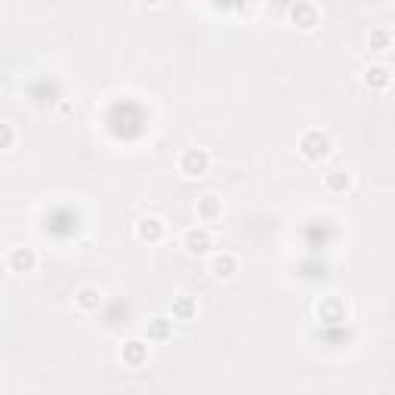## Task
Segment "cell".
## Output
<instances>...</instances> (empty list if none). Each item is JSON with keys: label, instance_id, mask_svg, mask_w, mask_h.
<instances>
[{"label": "cell", "instance_id": "obj_1", "mask_svg": "<svg viewBox=\"0 0 395 395\" xmlns=\"http://www.w3.org/2000/svg\"><path fill=\"white\" fill-rule=\"evenodd\" d=\"M327 152H331V139H327V133H322V130H306L303 136H299V155L306 158V161H322V158H327Z\"/></svg>", "mask_w": 395, "mask_h": 395}, {"label": "cell", "instance_id": "obj_2", "mask_svg": "<svg viewBox=\"0 0 395 395\" xmlns=\"http://www.w3.org/2000/svg\"><path fill=\"white\" fill-rule=\"evenodd\" d=\"M180 170L185 176H192V180L204 176L207 170H210V155H207V148H185V152L180 155Z\"/></svg>", "mask_w": 395, "mask_h": 395}, {"label": "cell", "instance_id": "obj_3", "mask_svg": "<svg viewBox=\"0 0 395 395\" xmlns=\"http://www.w3.org/2000/svg\"><path fill=\"white\" fill-rule=\"evenodd\" d=\"M235 272H238V257L235 253H216L210 260V275L216 281H229Z\"/></svg>", "mask_w": 395, "mask_h": 395}, {"label": "cell", "instance_id": "obj_4", "mask_svg": "<svg viewBox=\"0 0 395 395\" xmlns=\"http://www.w3.org/2000/svg\"><path fill=\"white\" fill-rule=\"evenodd\" d=\"M183 247L189 250V253H207L213 247V238H210V232L201 229V225H195V229H189L183 235Z\"/></svg>", "mask_w": 395, "mask_h": 395}, {"label": "cell", "instance_id": "obj_5", "mask_svg": "<svg viewBox=\"0 0 395 395\" xmlns=\"http://www.w3.org/2000/svg\"><path fill=\"white\" fill-rule=\"evenodd\" d=\"M6 266L13 272H31L37 266V253L31 247H13L6 257Z\"/></svg>", "mask_w": 395, "mask_h": 395}, {"label": "cell", "instance_id": "obj_6", "mask_svg": "<svg viewBox=\"0 0 395 395\" xmlns=\"http://www.w3.org/2000/svg\"><path fill=\"white\" fill-rule=\"evenodd\" d=\"M290 22H294L297 28H303V31H312V28L318 25V9L312 4H297L290 6Z\"/></svg>", "mask_w": 395, "mask_h": 395}, {"label": "cell", "instance_id": "obj_7", "mask_svg": "<svg viewBox=\"0 0 395 395\" xmlns=\"http://www.w3.org/2000/svg\"><path fill=\"white\" fill-rule=\"evenodd\" d=\"M136 238L139 241H148V244L161 241L164 238V222L158 220V216H145V220H139L136 222Z\"/></svg>", "mask_w": 395, "mask_h": 395}, {"label": "cell", "instance_id": "obj_8", "mask_svg": "<svg viewBox=\"0 0 395 395\" xmlns=\"http://www.w3.org/2000/svg\"><path fill=\"white\" fill-rule=\"evenodd\" d=\"M198 220L201 222H216L222 216V201L216 195H204V198H198Z\"/></svg>", "mask_w": 395, "mask_h": 395}, {"label": "cell", "instance_id": "obj_9", "mask_svg": "<svg viewBox=\"0 0 395 395\" xmlns=\"http://www.w3.org/2000/svg\"><path fill=\"white\" fill-rule=\"evenodd\" d=\"M392 83V71L386 68V65H371L368 71H364V87L368 90H386Z\"/></svg>", "mask_w": 395, "mask_h": 395}, {"label": "cell", "instance_id": "obj_10", "mask_svg": "<svg viewBox=\"0 0 395 395\" xmlns=\"http://www.w3.org/2000/svg\"><path fill=\"white\" fill-rule=\"evenodd\" d=\"M120 359H124V364H130V368H139V364H145V359H148V343H143V340L124 343V352H120Z\"/></svg>", "mask_w": 395, "mask_h": 395}, {"label": "cell", "instance_id": "obj_11", "mask_svg": "<svg viewBox=\"0 0 395 395\" xmlns=\"http://www.w3.org/2000/svg\"><path fill=\"white\" fill-rule=\"evenodd\" d=\"M145 337H148V340H155V343L170 340V337H173V322H170V318H152L148 327H145Z\"/></svg>", "mask_w": 395, "mask_h": 395}, {"label": "cell", "instance_id": "obj_12", "mask_svg": "<svg viewBox=\"0 0 395 395\" xmlns=\"http://www.w3.org/2000/svg\"><path fill=\"white\" fill-rule=\"evenodd\" d=\"M74 303H78V309H83V312H96L102 306V294L96 287H81L78 294H74Z\"/></svg>", "mask_w": 395, "mask_h": 395}, {"label": "cell", "instance_id": "obj_13", "mask_svg": "<svg viewBox=\"0 0 395 395\" xmlns=\"http://www.w3.org/2000/svg\"><path fill=\"white\" fill-rule=\"evenodd\" d=\"M392 41H395V34L389 28H374L371 37H368V46L374 53H386V50H392Z\"/></svg>", "mask_w": 395, "mask_h": 395}, {"label": "cell", "instance_id": "obj_14", "mask_svg": "<svg viewBox=\"0 0 395 395\" xmlns=\"http://www.w3.org/2000/svg\"><path fill=\"white\" fill-rule=\"evenodd\" d=\"M195 315H198V303L192 297H176L173 299V318L176 322H192Z\"/></svg>", "mask_w": 395, "mask_h": 395}, {"label": "cell", "instance_id": "obj_15", "mask_svg": "<svg viewBox=\"0 0 395 395\" xmlns=\"http://www.w3.org/2000/svg\"><path fill=\"white\" fill-rule=\"evenodd\" d=\"M349 185H352V176L343 173V170L324 176V189H327V192H349Z\"/></svg>", "mask_w": 395, "mask_h": 395}, {"label": "cell", "instance_id": "obj_16", "mask_svg": "<svg viewBox=\"0 0 395 395\" xmlns=\"http://www.w3.org/2000/svg\"><path fill=\"white\" fill-rule=\"evenodd\" d=\"M318 315H327L331 322H340L343 318V306H340V299H327V303H318Z\"/></svg>", "mask_w": 395, "mask_h": 395}, {"label": "cell", "instance_id": "obj_17", "mask_svg": "<svg viewBox=\"0 0 395 395\" xmlns=\"http://www.w3.org/2000/svg\"><path fill=\"white\" fill-rule=\"evenodd\" d=\"M4 148H13V127L4 124Z\"/></svg>", "mask_w": 395, "mask_h": 395}]
</instances>
